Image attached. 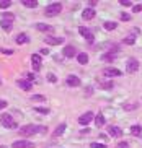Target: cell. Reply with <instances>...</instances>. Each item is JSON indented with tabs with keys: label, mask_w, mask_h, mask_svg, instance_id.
Masks as SVG:
<instances>
[{
	"label": "cell",
	"mask_w": 142,
	"mask_h": 148,
	"mask_svg": "<svg viewBox=\"0 0 142 148\" xmlns=\"http://www.w3.org/2000/svg\"><path fill=\"white\" fill-rule=\"evenodd\" d=\"M38 132L44 134V132H47V127H44V125H36V124H26V125L20 127V132H18V134L21 135L23 138H26V137H33V135L38 134Z\"/></svg>",
	"instance_id": "cell-1"
},
{
	"label": "cell",
	"mask_w": 142,
	"mask_h": 148,
	"mask_svg": "<svg viewBox=\"0 0 142 148\" xmlns=\"http://www.w3.org/2000/svg\"><path fill=\"white\" fill-rule=\"evenodd\" d=\"M12 23L10 20H0V26L3 28V31H7V33H10L12 31Z\"/></svg>",
	"instance_id": "cell-20"
},
{
	"label": "cell",
	"mask_w": 142,
	"mask_h": 148,
	"mask_svg": "<svg viewBox=\"0 0 142 148\" xmlns=\"http://www.w3.org/2000/svg\"><path fill=\"white\" fill-rule=\"evenodd\" d=\"M62 38H57V36H47L46 39H44V42L49 44V46H59V44H62Z\"/></svg>",
	"instance_id": "cell-11"
},
{
	"label": "cell",
	"mask_w": 142,
	"mask_h": 148,
	"mask_svg": "<svg viewBox=\"0 0 142 148\" xmlns=\"http://www.w3.org/2000/svg\"><path fill=\"white\" fill-rule=\"evenodd\" d=\"M77 60H78V64H82V65H85L87 62H88V54H85V52L77 54Z\"/></svg>",
	"instance_id": "cell-24"
},
{
	"label": "cell",
	"mask_w": 142,
	"mask_h": 148,
	"mask_svg": "<svg viewBox=\"0 0 142 148\" xmlns=\"http://www.w3.org/2000/svg\"><path fill=\"white\" fill-rule=\"evenodd\" d=\"M116 51H108V52H105L103 56H101V60L103 62H113V60H116Z\"/></svg>",
	"instance_id": "cell-12"
},
{
	"label": "cell",
	"mask_w": 142,
	"mask_h": 148,
	"mask_svg": "<svg viewBox=\"0 0 142 148\" xmlns=\"http://www.w3.org/2000/svg\"><path fill=\"white\" fill-rule=\"evenodd\" d=\"M105 122H106V119H105L103 112H98L96 116H95V125H96V127H101Z\"/></svg>",
	"instance_id": "cell-19"
},
{
	"label": "cell",
	"mask_w": 142,
	"mask_h": 148,
	"mask_svg": "<svg viewBox=\"0 0 142 148\" xmlns=\"http://www.w3.org/2000/svg\"><path fill=\"white\" fill-rule=\"evenodd\" d=\"M119 3L123 5V7H131L132 2H131V0H119Z\"/></svg>",
	"instance_id": "cell-34"
},
{
	"label": "cell",
	"mask_w": 142,
	"mask_h": 148,
	"mask_svg": "<svg viewBox=\"0 0 142 148\" xmlns=\"http://www.w3.org/2000/svg\"><path fill=\"white\" fill-rule=\"evenodd\" d=\"M2 20H10V21H13L15 16H13L12 13H8V12H5V13H2Z\"/></svg>",
	"instance_id": "cell-29"
},
{
	"label": "cell",
	"mask_w": 142,
	"mask_h": 148,
	"mask_svg": "<svg viewBox=\"0 0 142 148\" xmlns=\"http://www.w3.org/2000/svg\"><path fill=\"white\" fill-rule=\"evenodd\" d=\"M15 42H17V44H26V42H30V36L25 34V33H20V34L17 36Z\"/></svg>",
	"instance_id": "cell-17"
},
{
	"label": "cell",
	"mask_w": 142,
	"mask_h": 148,
	"mask_svg": "<svg viewBox=\"0 0 142 148\" xmlns=\"http://www.w3.org/2000/svg\"><path fill=\"white\" fill-rule=\"evenodd\" d=\"M121 20H123V21H129V20H131V15H127V13H121Z\"/></svg>",
	"instance_id": "cell-36"
},
{
	"label": "cell",
	"mask_w": 142,
	"mask_h": 148,
	"mask_svg": "<svg viewBox=\"0 0 142 148\" xmlns=\"http://www.w3.org/2000/svg\"><path fill=\"white\" fill-rule=\"evenodd\" d=\"M98 86L103 88V90H113V86H114V85H113V82H100Z\"/></svg>",
	"instance_id": "cell-26"
},
{
	"label": "cell",
	"mask_w": 142,
	"mask_h": 148,
	"mask_svg": "<svg viewBox=\"0 0 142 148\" xmlns=\"http://www.w3.org/2000/svg\"><path fill=\"white\" fill-rule=\"evenodd\" d=\"M2 52L7 54V56H10V54H13V51H10V49H2Z\"/></svg>",
	"instance_id": "cell-42"
},
{
	"label": "cell",
	"mask_w": 142,
	"mask_h": 148,
	"mask_svg": "<svg viewBox=\"0 0 142 148\" xmlns=\"http://www.w3.org/2000/svg\"><path fill=\"white\" fill-rule=\"evenodd\" d=\"M60 12H62V3H59V2H54V3L47 5L46 10H44V15L46 16H56V15H59Z\"/></svg>",
	"instance_id": "cell-2"
},
{
	"label": "cell",
	"mask_w": 142,
	"mask_h": 148,
	"mask_svg": "<svg viewBox=\"0 0 142 148\" xmlns=\"http://www.w3.org/2000/svg\"><path fill=\"white\" fill-rule=\"evenodd\" d=\"M103 28L106 31H113V29H116V28H118V25H116V21H105L103 23Z\"/></svg>",
	"instance_id": "cell-23"
},
{
	"label": "cell",
	"mask_w": 142,
	"mask_h": 148,
	"mask_svg": "<svg viewBox=\"0 0 142 148\" xmlns=\"http://www.w3.org/2000/svg\"><path fill=\"white\" fill-rule=\"evenodd\" d=\"M137 70H139V60L134 59V57H131L129 60L126 62V72L127 73H136Z\"/></svg>",
	"instance_id": "cell-4"
},
{
	"label": "cell",
	"mask_w": 142,
	"mask_h": 148,
	"mask_svg": "<svg viewBox=\"0 0 142 148\" xmlns=\"http://www.w3.org/2000/svg\"><path fill=\"white\" fill-rule=\"evenodd\" d=\"M131 134L136 135V137H141L142 135V127L141 125H132L131 127Z\"/></svg>",
	"instance_id": "cell-25"
},
{
	"label": "cell",
	"mask_w": 142,
	"mask_h": 148,
	"mask_svg": "<svg viewBox=\"0 0 142 148\" xmlns=\"http://www.w3.org/2000/svg\"><path fill=\"white\" fill-rule=\"evenodd\" d=\"M47 82H51V83H56L57 82V77L54 73H47Z\"/></svg>",
	"instance_id": "cell-32"
},
{
	"label": "cell",
	"mask_w": 142,
	"mask_h": 148,
	"mask_svg": "<svg viewBox=\"0 0 142 148\" xmlns=\"http://www.w3.org/2000/svg\"><path fill=\"white\" fill-rule=\"evenodd\" d=\"M132 12H134V13H139V12H142V5H134V7H132Z\"/></svg>",
	"instance_id": "cell-37"
},
{
	"label": "cell",
	"mask_w": 142,
	"mask_h": 148,
	"mask_svg": "<svg viewBox=\"0 0 142 148\" xmlns=\"http://www.w3.org/2000/svg\"><path fill=\"white\" fill-rule=\"evenodd\" d=\"M123 42H124V44H129V46H132V44L136 42V38H134V34H131V36H126L124 39H123Z\"/></svg>",
	"instance_id": "cell-28"
},
{
	"label": "cell",
	"mask_w": 142,
	"mask_h": 148,
	"mask_svg": "<svg viewBox=\"0 0 142 148\" xmlns=\"http://www.w3.org/2000/svg\"><path fill=\"white\" fill-rule=\"evenodd\" d=\"M36 28H38V31H43V33L52 31V26L51 25H46V23H36Z\"/></svg>",
	"instance_id": "cell-21"
},
{
	"label": "cell",
	"mask_w": 142,
	"mask_h": 148,
	"mask_svg": "<svg viewBox=\"0 0 142 148\" xmlns=\"http://www.w3.org/2000/svg\"><path fill=\"white\" fill-rule=\"evenodd\" d=\"M62 54H64L65 57H73L75 54H77V51H75L73 46H70V44H69V46H65V47H64V52H62Z\"/></svg>",
	"instance_id": "cell-18"
},
{
	"label": "cell",
	"mask_w": 142,
	"mask_h": 148,
	"mask_svg": "<svg viewBox=\"0 0 142 148\" xmlns=\"http://www.w3.org/2000/svg\"><path fill=\"white\" fill-rule=\"evenodd\" d=\"M36 112H41V114H49V109L47 108H35Z\"/></svg>",
	"instance_id": "cell-33"
},
{
	"label": "cell",
	"mask_w": 142,
	"mask_h": 148,
	"mask_svg": "<svg viewBox=\"0 0 142 148\" xmlns=\"http://www.w3.org/2000/svg\"><path fill=\"white\" fill-rule=\"evenodd\" d=\"M21 3L26 8H36V7H38V2H36V0H21Z\"/></svg>",
	"instance_id": "cell-22"
},
{
	"label": "cell",
	"mask_w": 142,
	"mask_h": 148,
	"mask_svg": "<svg viewBox=\"0 0 142 148\" xmlns=\"http://www.w3.org/2000/svg\"><path fill=\"white\" fill-rule=\"evenodd\" d=\"M10 5H12L10 0H0V8H8Z\"/></svg>",
	"instance_id": "cell-30"
},
{
	"label": "cell",
	"mask_w": 142,
	"mask_h": 148,
	"mask_svg": "<svg viewBox=\"0 0 142 148\" xmlns=\"http://www.w3.org/2000/svg\"><path fill=\"white\" fill-rule=\"evenodd\" d=\"M78 33H80V34L83 36V38H85L87 39V42L88 44H91L95 41V36H93V33H91L90 29H88V28H85V26H80L78 28Z\"/></svg>",
	"instance_id": "cell-6"
},
{
	"label": "cell",
	"mask_w": 142,
	"mask_h": 148,
	"mask_svg": "<svg viewBox=\"0 0 142 148\" xmlns=\"http://www.w3.org/2000/svg\"><path fill=\"white\" fill-rule=\"evenodd\" d=\"M96 3H98L96 0H90V2H88V7H90V8H93V7H95Z\"/></svg>",
	"instance_id": "cell-41"
},
{
	"label": "cell",
	"mask_w": 142,
	"mask_h": 148,
	"mask_svg": "<svg viewBox=\"0 0 142 148\" xmlns=\"http://www.w3.org/2000/svg\"><path fill=\"white\" fill-rule=\"evenodd\" d=\"M108 134H109V137H114V138H121V137H123V130L116 125L108 127Z\"/></svg>",
	"instance_id": "cell-9"
},
{
	"label": "cell",
	"mask_w": 142,
	"mask_h": 148,
	"mask_svg": "<svg viewBox=\"0 0 142 148\" xmlns=\"http://www.w3.org/2000/svg\"><path fill=\"white\" fill-rule=\"evenodd\" d=\"M91 93H93V88H85V96H91Z\"/></svg>",
	"instance_id": "cell-40"
},
{
	"label": "cell",
	"mask_w": 142,
	"mask_h": 148,
	"mask_svg": "<svg viewBox=\"0 0 142 148\" xmlns=\"http://www.w3.org/2000/svg\"><path fill=\"white\" fill-rule=\"evenodd\" d=\"M65 83L69 85V86H72V88H75V86H80V78H78L77 75H69L67 77V80H65Z\"/></svg>",
	"instance_id": "cell-10"
},
{
	"label": "cell",
	"mask_w": 142,
	"mask_h": 148,
	"mask_svg": "<svg viewBox=\"0 0 142 148\" xmlns=\"http://www.w3.org/2000/svg\"><path fill=\"white\" fill-rule=\"evenodd\" d=\"M93 119H95V114L91 112V111H88V112H83L82 116L78 117V124H80V125H88Z\"/></svg>",
	"instance_id": "cell-5"
},
{
	"label": "cell",
	"mask_w": 142,
	"mask_h": 148,
	"mask_svg": "<svg viewBox=\"0 0 142 148\" xmlns=\"http://www.w3.org/2000/svg\"><path fill=\"white\" fill-rule=\"evenodd\" d=\"M17 85L21 88V90H25V91H30L31 88H33V83L28 82V80H17Z\"/></svg>",
	"instance_id": "cell-14"
},
{
	"label": "cell",
	"mask_w": 142,
	"mask_h": 148,
	"mask_svg": "<svg viewBox=\"0 0 142 148\" xmlns=\"http://www.w3.org/2000/svg\"><path fill=\"white\" fill-rule=\"evenodd\" d=\"M65 129H67V124L65 122H62V124H59V125L54 129V137H60V135L65 132Z\"/></svg>",
	"instance_id": "cell-16"
},
{
	"label": "cell",
	"mask_w": 142,
	"mask_h": 148,
	"mask_svg": "<svg viewBox=\"0 0 142 148\" xmlns=\"http://www.w3.org/2000/svg\"><path fill=\"white\" fill-rule=\"evenodd\" d=\"M0 85H2V82H0Z\"/></svg>",
	"instance_id": "cell-45"
},
{
	"label": "cell",
	"mask_w": 142,
	"mask_h": 148,
	"mask_svg": "<svg viewBox=\"0 0 142 148\" xmlns=\"http://www.w3.org/2000/svg\"><path fill=\"white\" fill-rule=\"evenodd\" d=\"M116 148H129V143H127V142H119V143L116 145Z\"/></svg>",
	"instance_id": "cell-35"
},
{
	"label": "cell",
	"mask_w": 142,
	"mask_h": 148,
	"mask_svg": "<svg viewBox=\"0 0 142 148\" xmlns=\"http://www.w3.org/2000/svg\"><path fill=\"white\" fill-rule=\"evenodd\" d=\"M0 148H7V147H3V145H0Z\"/></svg>",
	"instance_id": "cell-44"
},
{
	"label": "cell",
	"mask_w": 142,
	"mask_h": 148,
	"mask_svg": "<svg viewBox=\"0 0 142 148\" xmlns=\"http://www.w3.org/2000/svg\"><path fill=\"white\" fill-rule=\"evenodd\" d=\"M35 143L33 142H28V140H17V142H13L12 143V148H33Z\"/></svg>",
	"instance_id": "cell-7"
},
{
	"label": "cell",
	"mask_w": 142,
	"mask_h": 148,
	"mask_svg": "<svg viewBox=\"0 0 142 148\" xmlns=\"http://www.w3.org/2000/svg\"><path fill=\"white\" fill-rule=\"evenodd\" d=\"M7 106H8V103H7V101H5V99H0V111H2V109H5Z\"/></svg>",
	"instance_id": "cell-39"
},
{
	"label": "cell",
	"mask_w": 142,
	"mask_h": 148,
	"mask_svg": "<svg viewBox=\"0 0 142 148\" xmlns=\"http://www.w3.org/2000/svg\"><path fill=\"white\" fill-rule=\"evenodd\" d=\"M31 64H33V69H35L36 72H38V70L41 69V56H39L38 52L31 56Z\"/></svg>",
	"instance_id": "cell-13"
},
{
	"label": "cell",
	"mask_w": 142,
	"mask_h": 148,
	"mask_svg": "<svg viewBox=\"0 0 142 148\" xmlns=\"http://www.w3.org/2000/svg\"><path fill=\"white\" fill-rule=\"evenodd\" d=\"M41 54H43V56H46V54H49V52H47V49H41Z\"/></svg>",
	"instance_id": "cell-43"
},
{
	"label": "cell",
	"mask_w": 142,
	"mask_h": 148,
	"mask_svg": "<svg viewBox=\"0 0 142 148\" xmlns=\"http://www.w3.org/2000/svg\"><path fill=\"white\" fill-rule=\"evenodd\" d=\"M103 75L111 78V77H119L121 75V70L119 69H114V67H108V69H103Z\"/></svg>",
	"instance_id": "cell-8"
},
{
	"label": "cell",
	"mask_w": 142,
	"mask_h": 148,
	"mask_svg": "<svg viewBox=\"0 0 142 148\" xmlns=\"http://www.w3.org/2000/svg\"><path fill=\"white\" fill-rule=\"evenodd\" d=\"M95 15H96V13H95V10L90 8V7H88V8H85L82 12V18H83V20H87V21H88V20H93Z\"/></svg>",
	"instance_id": "cell-15"
},
{
	"label": "cell",
	"mask_w": 142,
	"mask_h": 148,
	"mask_svg": "<svg viewBox=\"0 0 142 148\" xmlns=\"http://www.w3.org/2000/svg\"><path fill=\"white\" fill-rule=\"evenodd\" d=\"M31 101H46V98L43 95H33L31 96Z\"/></svg>",
	"instance_id": "cell-31"
},
{
	"label": "cell",
	"mask_w": 142,
	"mask_h": 148,
	"mask_svg": "<svg viewBox=\"0 0 142 148\" xmlns=\"http://www.w3.org/2000/svg\"><path fill=\"white\" fill-rule=\"evenodd\" d=\"M0 124H2L5 129H17V122H15V119H13L10 114H2V116H0Z\"/></svg>",
	"instance_id": "cell-3"
},
{
	"label": "cell",
	"mask_w": 142,
	"mask_h": 148,
	"mask_svg": "<svg viewBox=\"0 0 142 148\" xmlns=\"http://www.w3.org/2000/svg\"><path fill=\"white\" fill-rule=\"evenodd\" d=\"M136 108H137L136 103H124V104H123V109H124V111H132V109H136Z\"/></svg>",
	"instance_id": "cell-27"
},
{
	"label": "cell",
	"mask_w": 142,
	"mask_h": 148,
	"mask_svg": "<svg viewBox=\"0 0 142 148\" xmlns=\"http://www.w3.org/2000/svg\"><path fill=\"white\" fill-rule=\"evenodd\" d=\"M91 148H106V145H103V143H96V142H95V143H91L90 145Z\"/></svg>",
	"instance_id": "cell-38"
}]
</instances>
